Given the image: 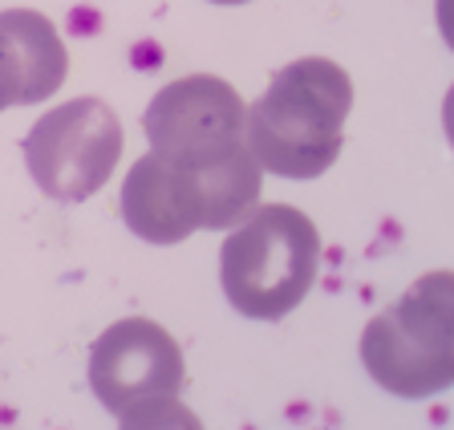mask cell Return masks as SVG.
I'll return each mask as SVG.
<instances>
[{
    "instance_id": "cell-7",
    "label": "cell",
    "mask_w": 454,
    "mask_h": 430,
    "mask_svg": "<svg viewBox=\"0 0 454 430\" xmlns=\"http://www.w3.org/2000/svg\"><path fill=\"white\" fill-rule=\"evenodd\" d=\"M244 98L236 94V86L211 74H191L162 86L142 114L151 151L191 171H207L244 151Z\"/></svg>"
},
{
    "instance_id": "cell-4",
    "label": "cell",
    "mask_w": 454,
    "mask_h": 430,
    "mask_svg": "<svg viewBox=\"0 0 454 430\" xmlns=\"http://www.w3.org/2000/svg\"><path fill=\"white\" fill-rule=\"evenodd\" d=\"M361 362L381 390L422 402L454 382V285L426 272L361 333Z\"/></svg>"
},
{
    "instance_id": "cell-3",
    "label": "cell",
    "mask_w": 454,
    "mask_h": 430,
    "mask_svg": "<svg viewBox=\"0 0 454 430\" xmlns=\"http://www.w3.org/2000/svg\"><path fill=\"white\" fill-rule=\"evenodd\" d=\"M321 268V231L288 203L252 207L219 248V285L236 313L252 321H280L304 297Z\"/></svg>"
},
{
    "instance_id": "cell-8",
    "label": "cell",
    "mask_w": 454,
    "mask_h": 430,
    "mask_svg": "<svg viewBox=\"0 0 454 430\" xmlns=\"http://www.w3.org/2000/svg\"><path fill=\"white\" fill-rule=\"evenodd\" d=\"M66 74L69 53L53 20L33 9L0 12V110L45 102Z\"/></svg>"
},
{
    "instance_id": "cell-6",
    "label": "cell",
    "mask_w": 454,
    "mask_h": 430,
    "mask_svg": "<svg viewBox=\"0 0 454 430\" xmlns=\"http://www.w3.org/2000/svg\"><path fill=\"white\" fill-rule=\"evenodd\" d=\"M122 143V122L102 98H74L28 130L25 167L49 199L82 203L110 183Z\"/></svg>"
},
{
    "instance_id": "cell-5",
    "label": "cell",
    "mask_w": 454,
    "mask_h": 430,
    "mask_svg": "<svg viewBox=\"0 0 454 430\" xmlns=\"http://www.w3.org/2000/svg\"><path fill=\"white\" fill-rule=\"evenodd\" d=\"M187 362L179 341L151 317L114 321L90 349V390L122 426L195 422L179 410Z\"/></svg>"
},
{
    "instance_id": "cell-9",
    "label": "cell",
    "mask_w": 454,
    "mask_h": 430,
    "mask_svg": "<svg viewBox=\"0 0 454 430\" xmlns=\"http://www.w3.org/2000/svg\"><path fill=\"white\" fill-rule=\"evenodd\" d=\"M211 4H247V0H211Z\"/></svg>"
},
{
    "instance_id": "cell-2",
    "label": "cell",
    "mask_w": 454,
    "mask_h": 430,
    "mask_svg": "<svg viewBox=\"0 0 454 430\" xmlns=\"http://www.w3.org/2000/svg\"><path fill=\"white\" fill-rule=\"evenodd\" d=\"M260 192L264 175L247 146L207 171H191L151 151L122 183V220L146 244H179L199 228L223 231L239 223L260 203Z\"/></svg>"
},
{
    "instance_id": "cell-1",
    "label": "cell",
    "mask_w": 454,
    "mask_h": 430,
    "mask_svg": "<svg viewBox=\"0 0 454 430\" xmlns=\"http://www.w3.org/2000/svg\"><path fill=\"white\" fill-rule=\"evenodd\" d=\"M349 110V74L329 58H301L272 77L260 102L247 106V151L260 171L280 179H317L337 163Z\"/></svg>"
}]
</instances>
